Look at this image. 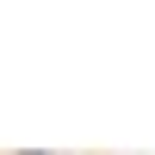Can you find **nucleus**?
<instances>
[{"mask_svg":"<svg viewBox=\"0 0 155 155\" xmlns=\"http://www.w3.org/2000/svg\"><path fill=\"white\" fill-rule=\"evenodd\" d=\"M19 155H50V149H19Z\"/></svg>","mask_w":155,"mask_h":155,"instance_id":"obj_1","label":"nucleus"}]
</instances>
